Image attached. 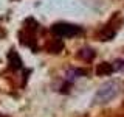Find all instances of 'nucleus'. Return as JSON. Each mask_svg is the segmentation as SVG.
<instances>
[{
  "mask_svg": "<svg viewBox=\"0 0 124 117\" xmlns=\"http://www.w3.org/2000/svg\"><path fill=\"white\" fill-rule=\"evenodd\" d=\"M62 49H64V44H62L59 39H56V41L53 42V45H51V49H50V50H51L53 53H59Z\"/></svg>",
  "mask_w": 124,
  "mask_h": 117,
  "instance_id": "6",
  "label": "nucleus"
},
{
  "mask_svg": "<svg viewBox=\"0 0 124 117\" xmlns=\"http://www.w3.org/2000/svg\"><path fill=\"white\" fill-rule=\"evenodd\" d=\"M51 31L59 38H71V36H76V34L82 33V28L78 25H73V23L59 22V23H54L53 25Z\"/></svg>",
  "mask_w": 124,
  "mask_h": 117,
  "instance_id": "2",
  "label": "nucleus"
},
{
  "mask_svg": "<svg viewBox=\"0 0 124 117\" xmlns=\"http://www.w3.org/2000/svg\"><path fill=\"white\" fill-rule=\"evenodd\" d=\"M79 56L84 58V59H87V61H90V59H93V58H95V52H93L92 49H82V50L79 52Z\"/></svg>",
  "mask_w": 124,
  "mask_h": 117,
  "instance_id": "5",
  "label": "nucleus"
},
{
  "mask_svg": "<svg viewBox=\"0 0 124 117\" xmlns=\"http://www.w3.org/2000/svg\"><path fill=\"white\" fill-rule=\"evenodd\" d=\"M115 72V66L110 64V62H102L96 67V75L102 77V75H110V73Z\"/></svg>",
  "mask_w": 124,
  "mask_h": 117,
  "instance_id": "4",
  "label": "nucleus"
},
{
  "mask_svg": "<svg viewBox=\"0 0 124 117\" xmlns=\"http://www.w3.org/2000/svg\"><path fill=\"white\" fill-rule=\"evenodd\" d=\"M8 64H9V69H13V70H19L22 67L23 62L16 50H9V53H8Z\"/></svg>",
  "mask_w": 124,
  "mask_h": 117,
  "instance_id": "3",
  "label": "nucleus"
},
{
  "mask_svg": "<svg viewBox=\"0 0 124 117\" xmlns=\"http://www.w3.org/2000/svg\"><path fill=\"white\" fill-rule=\"evenodd\" d=\"M119 91H121V83H119V81H107V83H104L98 89L93 101H95V103H107V101H110L113 97L118 95Z\"/></svg>",
  "mask_w": 124,
  "mask_h": 117,
  "instance_id": "1",
  "label": "nucleus"
},
{
  "mask_svg": "<svg viewBox=\"0 0 124 117\" xmlns=\"http://www.w3.org/2000/svg\"><path fill=\"white\" fill-rule=\"evenodd\" d=\"M0 117H8V116H5V114H0Z\"/></svg>",
  "mask_w": 124,
  "mask_h": 117,
  "instance_id": "7",
  "label": "nucleus"
}]
</instances>
